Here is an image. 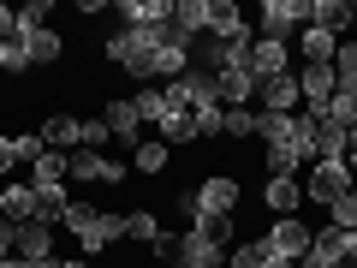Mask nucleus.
I'll return each mask as SVG.
<instances>
[{
  "label": "nucleus",
  "mask_w": 357,
  "mask_h": 268,
  "mask_svg": "<svg viewBox=\"0 0 357 268\" xmlns=\"http://www.w3.org/2000/svg\"><path fill=\"white\" fill-rule=\"evenodd\" d=\"M66 232H72L77 244H84V256H102L107 244H119L126 239V215L119 209H89L84 197H72V209H66V221H60Z\"/></svg>",
  "instance_id": "nucleus-1"
},
{
  "label": "nucleus",
  "mask_w": 357,
  "mask_h": 268,
  "mask_svg": "<svg viewBox=\"0 0 357 268\" xmlns=\"http://www.w3.org/2000/svg\"><path fill=\"white\" fill-rule=\"evenodd\" d=\"M298 185H304V203H321V209H333V203H340V197L357 185V179H351V167H345V161H310Z\"/></svg>",
  "instance_id": "nucleus-2"
},
{
  "label": "nucleus",
  "mask_w": 357,
  "mask_h": 268,
  "mask_svg": "<svg viewBox=\"0 0 357 268\" xmlns=\"http://www.w3.org/2000/svg\"><path fill=\"white\" fill-rule=\"evenodd\" d=\"M310 239H316V232H310V227H304L298 215H280V221H274V227H268V232H262L256 244H262L268 256H286V262H304V256H310Z\"/></svg>",
  "instance_id": "nucleus-3"
},
{
  "label": "nucleus",
  "mask_w": 357,
  "mask_h": 268,
  "mask_svg": "<svg viewBox=\"0 0 357 268\" xmlns=\"http://www.w3.org/2000/svg\"><path fill=\"white\" fill-rule=\"evenodd\" d=\"M262 36H274V42H286V36H298V30L310 24V0H262Z\"/></svg>",
  "instance_id": "nucleus-4"
},
{
  "label": "nucleus",
  "mask_w": 357,
  "mask_h": 268,
  "mask_svg": "<svg viewBox=\"0 0 357 268\" xmlns=\"http://www.w3.org/2000/svg\"><path fill=\"white\" fill-rule=\"evenodd\" d=\"M208 36L220 42V48H238V54H250V24H244V13L232 6V0H215V18H208Z\"/></svg>",
  "instance_id": "nucleus-5"
},
{
  "label": "nucleus",
  "mask_w": 357,
  "mask_h": 268,
  "mask_svg": "<svg viewBox=\"0 0 357 268\" xmlns=\"http://www.w3.org/2000/svg\"><path fill=\"white\" fill-rule=\"evenodd\" d=\"M256 107L262 114H298L304 107V96H298V66L280 77H268V84H256Z\"/></svg>",
  "instance_id": "nucleus-6"
},
{
  "label": "nucleus",
  "mask_w": 357,
  "mask_h": 268,
  "mask_svg": "<svg viewBox=\"0 0 357 268\" xmlns=\"http://www.w3.org/2000/svg\"><path fill=\"white\" fill-rule=\"evenodd\" d=\"M280 72H292V48L274 42V36H256L250 42V77H256V84H268V77H280Z\"/></svg>",
  "instance_id": "nucleus-7"
},
{
  "label": "nucleus",
  "mask_w": 357,
  "mask_h": 268,
  "mask_svg": "<svg viewBox=\"0 0 357 268\" xmlns=\"http://www.w3.org/2000/svg\"><path fill=\"white\" fill-rule=\"evenodd\" d=\"M298 96H304L310 114H321V107L340 96V84H333V66H298Z\"/></svg>",
  "instance_id": "nucleus-8"
},
{
  "label": "nucleus",
  "mask_w": 357,
  "mask_h": 268,
  "mask_svg": "<svg viewBox=\"0 0 357 268\" xmlns=\"http://www.w3.org/2000/svg\"><path fill=\"white\" fill-rule=\"evenodd\" d=\"M173 268H227V251L220 244H208L203 232H178V256H173Z\"/></svg>",
  "instance_id": "nucleus-9"
},
{
  "label": "nucleus",
  "mask_w": 357,
  "mask_h": 268,
  "mask_svg": "<svg viewBox=\"0 0 357 268\" xmlns=\"http://www.w3.org/2000/svg\"><path fill=\"white\" fill-rule=\"evenodd\" d=\"M114 13L126 18V30H161L173 24V0H119Z\"/></svg>",
  "instance_id": "nucleus-10"
},
{
  "label": "nucleus",
  "mask_w": 357,
  "mask_h": 268,
  "mask_svg": "<svg viewBox=\"0 0 357 268\" xmlns=\"http://www.w3.org/2000/svg\"><path fill=\"white\" fill-rule=\"evenodd\" d=\"M232 203H238V179L232 173H208L191 197V209H215V215H232Z\"/></svg>",
  "instance_id": "nucleus-11"
},
{
  "label": "nucleus",
  "mask_w": 357,
  "mask_h": 268,
  "mask_svg": "<svg viewBox=\"0 0 357 268\" xmlns=\"http://www.w3.org/2000/svg\"><path fill=\"white\" fill-rule=\"evenodd\" d=\"M208 18H215V0H173V30H178V36L203 42L208 36Z\"/></svg>",
  "instance_id": "nucleus-12"
},
{
  "label": "nucleus",
  "mask_w": 357,
  "mask_h": 268,
  "mask_svg": "<svg viewBox=\"0 0 357 268\" xmlns=\"http://www.w3.org/2000/svg\"><path fill=\"white\" fill-rule=\"evenodd\" d=\"M220 107H256V77H250V60H244V66H227V72H220Z\"/></svg>",
  "instance_id": "nucleus-13"
},
{
  "label": "nucleus",
  "mask_w": 357,
  "mask_h": 268,
  "mask_svg": "<svg viewBox=\"0 0 357 268\" xmlns=\"http://www.w3.org/2000/svg\"><path fill=\"white\" fill-rule=\"evenodd\" d=\"M310 24H321L328 36H351V0H310Z\"/></svg>",
  "instance_id": "nucleus-14"
},
{
  "label": "nucleus",
  "mask_w": 357,
  "mask_h": 268,
  "mask_svg": "<svg viewBox=\"0 0 357 268\" xmlns=\"http://www.w3.org/2000/svg\"><path fill=\"white\" fill-rule=\"evenodd\" d=\"M102 119H107V131H114V137L126 143V149H137V143H143V119L131 114V102H126V96H119V102H107V107H102Z\"/></svg>",
  "instance_id": "nucleus-15"
},
{
  "label": "nucleus",
  "mask_w": 357,
  "mask_h": 268,
  "mask_svg": "<svg viewBox=\"0 0 357 268\" xmlns=\"http://www.w3.org/2000/svg\"><path fill=\"white\" fill-rule=\"evenodd\" d=\"M298 54H304V66H333L340 36H328L321 24H304V30H298Z\"/></svg>",
  "instance_id": "nucleus-16"
},
{
  "label": "nucleus",
  "mask_w": 357,
  "mask_h": 268,
  "mask_svg": "<svg viewBox=\"0 0 357 268\" xmlns=\"http://www.w3.org/2000/svg\"><path fill=\"white\" fill-rule=\"evenodd\" d=\"M345 149H351V131L316 119V131H310V155H316V161H345Z\"/></svg>",
  "instance_id": "nucleus-17"
},
{
  "label": "nucleus",
  "mask_w": 357,
  "mask_h": 268,
  "mask_svg": "<svg viewBox=\"0 0 357 268\" xmlns=\"http://www.w3.org/2000/svg\"><path fill=\"white\" fill-rule=\"evenodd\" d=\"M191 232H203L208 244H220V251H232L238 244V232H232V215H215V209H191Z\"/></svg>",
  "instance_id": "nucleus-18"
},
{
  "label": "nucleus",
  "mask_w": 357,
  "mask_h": 268,
  "mask_svg": "<svg viewBox=\"0 0 357 268\" xmlns=\"http://www.w3.org/2000/svg\"><path fill=\"white\" fill-rule=\"evenodd\" d=\"M178 89H185V102H191V107H215L220 102V77L203 72V66H191V72L178 77Z\"/></svg>",
  "instance_id": "nucleus-19"
},
{
  "label": "nucleus",
  "mask_w": 357,
  "mask_h": 268,
  "mask_svg": "<svg viewBox=\"0 0 357 268\" xmlns=\"http://www.w3.org/2000/svg\"><path fill=\"white\" fill-rule=\"evenodd\" d=\"M42 143H48V149H84V119H72V114H54L48 126H42Z\"/></svg>",
  "instance_id": "nucleus-20"
},
{
  "label": "nucleus",
  "mask_w": 357,
  "mask_h": 268,
  "mask_svg": "<svg viewBox=\"0 0 357 268\" xmlns=\"http://www.w3.org/2000/svg\"><path fill=\"white\" fill-rule=\"evenodd\" d=\"M66 209H72V185H36V221L42 227H60Z\"/></svg>",
  "instance_id": "nucleus-21"
},
{
  "label": "nucleus",
  "mask_w": 357,
  "mask_h": 268,
  "mask_svg": "<svg viewBox=\"0 0 357 268\" xmlns=\"http://www.w3.org/2000/svg\"><path fill=\"white\" fill-rule=\"evenodd\" d=\"M18 256H24V262H48L54 256V227L24 221V227H18Z\"/></svg>",
  "instance_id": "nucleus-22"
},
{
  "label": "nucleus",
  "mask_w": 357,
  "mask_h": 268,
  "mask_svg": "<svg viewBox=\"0 0 357 268\" xmlns=\"http://www.w3.org/2000/svg\"><path fill=\"white\" fill-rule=\"evenodd\" d=\"M262 203L274 209V221H280V215H298V203H304V185H298V179H268V185H262Z\"/></svg>",
  "instance_id": "nucleus-23"
},
{
  "label": "nucleus",
  "mask_w": 357,
  "mask_h": 268,
  "mask_svg": "<svg viewBox=\"0 0 357 268\" xmlns=\"http://www.w3.org/2000/svg\"><path fill=\"white\" fill-rule=\"evenodd\" d=\"M0 215L13 221V227L36 221V185H6V191H0Z\"/></svg>",
  "instance_id": "nucleus-24"
},
{
  "label": "nucleus",
  "mask_w": 357,
  "mask_h": 268,
  "mask_svg": "<svg viewBox=\"0 0 357 268\" xmlns=\"http://www.w3.org/2000/svg\"><path fill=\"white\" fill-rule=\"evenodd\" d=\"M155 137H161L167 149H178V143H191V137H197V114H191V107H167V119L155 126Z\"/></svg>",
  "instance_id": "nucleus-25"
},
{
  "label": "nucleus",
  "mask_w": 357,
  "mask_h": 268,
  "mask_svg": "<svg viewBox=\"0 0 357 268\" xmlns=\"http://www.w3.org/2000/svg\"><path fill=\"white\" fill-rule=\"evenodd\" d=\"M30 167H36V179H30V185H66V167H72V155H66V149H48V143H42V155H36Z\"/></svg>",
  "instance_id": "nucleus-26"
},
{
  "label": "nucleus",
  "mask_w": 357,
  "mask_h": 268,
  "mask_svg": "<svg viewBox=\"0 0 357 268\" xmlns=\"http://www.w3.org/2000/svg\"><path fill=\"white\" fill-rule=\"evenodd\" d=\"M24 48H30V66H54V60L66 54V36H60V30H48V24H42L36 36H24Z\"/></svg>",
  "instance_id": "nucleus-27"
},
{
  "label": "nucleus",
  "mask_w": 357,
  "mask_h": 268,
  "mask_svg": "<svg viewBox=\"0 0 357 268\" xmlns=\"http://www.w3.org/2000/svg\"><path fill=\"white\" fill-rule=\"evenodd\" d=\"M333 84H340V96H357V36H345L333 54Z\"/></svg>",
  "instance_id": "nucleus-28"
},
{
  "label": "nucleus",
  "mask_w": 357,
  "mask_h": 268,
  "mask_svg": "<svg viewBox=\"0 0 357 268\" xmlns=\"http://www.w3.org/2000/svg\"><path fill=\"white\" fill-rule=\"evenodd\" d=\"M131 114H137L143 126H161V119H167V96H161V84H143L137 96H131Z\"/></svg>",
  "instance_id": "nucleus-29"
},
{
  "label": "nucleus",
  "mask_w": 357,
  "mask_h": 268,
  "mask_svg": "<svg viewBox=\"0 0 357 268\" xmlns=\"http://www.w3.org/2000/svg\"><path fill=\"white\" fill-rule=\"evenodd\" d=\"M167 155H173V149H167L161 137H149V143H137V149H131V167L155 179V173H167Z\"/></svg>",
  "instance_id": "nucleus-30"
},
{
  "label": "nucleus",
  "mask_w": 357,
  "mask_h": 268,
  "mask_svg": "<svg viewBox=\"0 0 357 268\" xmlns=\"http://www.w3.org/2000/svg\"><path fill=\"white\" fill-rule=\"evenodd\" d=\"M96 179H102V155H96V149H72L66 185H96Z\"/></svg>",
  "instance_id": "nucleus-31"
},
{
  "label": "nucleus",
  "mask_w": 357,
  "mask_h": 268,
  "mask_svg": "<svg viewBox=\"0 0 357 268\" xmlns=\"http://www.w3.org/2000/svg\"><path fill=\"white\" fill-rule=\"evenodd\" d=\"M161 221H155V209H126V239H143V244H155L161 239Z\"/></svg>",
  "instance_id": "nucleus-32"
},
{
  "label": "nucleus",
  "mask_w": 357,
  "mask_h": 268,
  "mask_svg": "<svg viewBox=\"0 0 357 268\" xmlns=\"http://www.w3.org/2000/svg\"><path fill=\"white\" fill-rule=\"evenodd\" d=\"M0 72H30V48H24V36H6V42H0Z\"/></svg>",
  "instance_id": "nucleus-33"
},
{
  "label": "nucleus",
  "mask_w": 357,
  "mask_h": 268,
  "mask_svg": "<svg viewBox=\"0 0 357 268\" xmlns=\"http://www.w3.org/2000/svg\"><path fill=\"white\" fill-rule=\"evenodd\" d=\"M191 114H197V137H220V131H227V107H191Z\"/></svg>",
  "instance_id": "nucleus-34"
},
{
  "label": "nucleus",
  "mask_w": 357,
  "mask_h": 268,
  "mask_svg": "<svg viewBox=\"0 0 357 268\" xmlns=\"http://www.w3.org/2000/svg\"><path fill=\"white\" fill-rule=\"evenodd\" d=\"M328 227H340V232H357V185L340 197V203H333V221H328Z\"/></svg>",
  "instance_id": "nucleus-35"
},
{
  "label": "nucleus",
  "mask_w": 357,
  "mask_h": 268,
  "mask_svg": "<svg viewBox=\"0 0 357 268\" xmlns=\"http://www.w3.org/2000/svg\"><path fill=\"white\" fill-rule=\"evenodd\" d=\"M227 137H256V107H227Z\"/></svg>",
  "instance_id": "nucleus-36"
},
{
  "label": "nucleus",
  "mask_w": 357,
  "mask_h": 268,
  "mask_svg": "<svg viewBox=\"0 0 357 268\" xmlns=\"http://www.w3.org/2000/svg\"><path fill=\"white\" fill-rule=\"evenodd\" d=\"M227 268H262V244H232V251H227Z\"/></svg>",
  "instance_id": "nucleus-37"
},
{
  "label": "nucleus",
  "mask_w": 357,
  "mask_h": 268,
  "mask_svg": "<svg viewBox=\"0 0 357 268\" xmlns=\"http://www.w3.org/2000/svg\"><path fill=\"white\" fill-rule=\"evenodd\" d=\"M173 256H178V232H161V239L149 244V262H161V268H173Z\"/></svg>",
  "instance_id": "nucleus-38"
},
{
  "label": "nucleus",
  "mask_w": 357,
  "mask_h": 268,
  "mask_svg": "<svg viewBox=\"0 0 357 268\" xmlns=\"http://www.w3.org/2000/svg\"><path fill=\"white\" fill-rule=\"evenodd\" d=\"M114 137V131H107V119H84V149H96L102 155V143Z\"/></svg>",
  "instance_id": "nucleus-39"
},
{
  "label": "nucleus",
  "mask_w": 357,
  "mask_h": 268,
  "mask_svg": "<svg viewBox=\"0 0 357 268\" xmlns=\"http://www.w3.org/2000/svg\"><path fill=\"white\" fill-rule=\"evenodd\" d=\"M18 161H24V155H18V137H6V131H0V173H13Z\"/></svg>",
  "instance_id": "nucleus-40"
},
{
  "label": "nucleus",
  "mask_w": 357,
  "mask_h": 268,
  "mask_svg": "<svg viewBox=\"0 0 357 268\" xmlns=\"http://www.w3.org/2000/svg\"><path fill=\"white\" fill-rule=\"evenodd\" d=\"M0 256H18V227L0 215Z\"/></svg>",
  "instance_id": "nucleus-41"
},
{
  "label": "nucleus",
  "mask_w": 357,
  "mask_h": 268,
  "mask_svg": "<svg viewBox=\"0 0 357 268\" xmlns=\"http://www.w3.org/2000/svg\"><path fill=\"white\" fill-rule=\"evenodd\" d=\"M6 36H18V6L0 0V42H6Z\"/></svg>",
  "instance_id": "nucleus-42"
},
{
  "label": "nucleus",
  "mask_w": 357,
  "mask_h": 268,
  "mask_svg": "<svg viewBox=\"0 0 357 268\" xmlns=\"http://www.w3.org/2000/svg\"><path fill=\"white\" fill-rule=\"evenodd\" d=\"M262 268H298V262H286V256H268V251H262Z\"/></svg>",
  "instance_id": "nucleus-43"
},
{
  "label": "nucleus",
  "mask_w": 357,
  "mask_h": 268,
  "mask_svg": "<svg viewBox=\"0 0 357 268\" xmlns=\"http://www.w3.org/2000/svg\"><path fill=\"white\" fill-rule=\"evenodd\" d=\"M345 167H351V179H357V131H351V149H345Z\"/></svg>",
  "instance_id": "nucleus-44"
},
{
  "label": "nucleus",
  "mask_w": 357,
  "mask_h": 268,
  "mask_svg": "<svg viewBox=\"0 0 357 268\" xmlns=\"http://www.w3.org/2000/svg\"><path fill=\"white\" fill-rule=\"evenodd\" d=\"M0 268H30V262H24V256H0Z\"/></svg>",
  "instance_id": "nucleus-45"
},
{
  "label": "nucleus",
  "mask_w": 357,
  "mask_h": 268,
  "mask_svg": "<svg viewBox=\"0 0 357 268\" xmlns=\"http://www.w3.org/2000/svg\"><path fill=\"white\" fill-rule=\"evenodd\" d=\"M30 268H60V262H54V256H48V262H30Z\"/></svg>",
  "instance_id": "nucleus-46"
},
{
  "label": "nucleus",
  "mask_w": 357,
  "mask_h": 268,
  "mask_svg": "<svg viewBox=\"0 0 357 268\" xmlns=\"http://www.w3.org/2000/svg\"><path fill=\"white\" fill-rule=\"evenodd\" d=\"M351 36H357V0H351Z\"/></svg>",
  "instance_id": "nucleus-47"
},
{
  "label": "nucleus",
  "mask_w": 357,
  "mask_h": 268,
  "mask_svg": "<svg viewBox=\"0 0 357 268\" xmlns=\"http://www.w3.org/2000/svg\"><path fill=\"white\" fill-rule=\"evenodd\" d=\"M60 268H89V262H60Z\"/></svg>",
  "instance_id": "nucleus-48"
},
{
  "label": "nucleus",
  "mask_w": 357,
  "mask_h": 268,
  "mask_svg": "<svg viewBox=\"0 0 357 268\" xmlns=\"http://www.w3.org/2000/svg\"><path fill=\"white\" fill-rule=\"evenodd\" d=\"M149 268H161V262H149Z\"/></svg>",
  "instance_id": "nucleus-49"
}]
</instances>
